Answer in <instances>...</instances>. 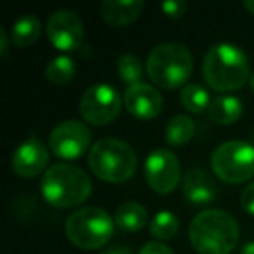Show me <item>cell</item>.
Returning <instances> with one entry per match:
<instances>
[{
  "label": "cell",
  "instance_id": "obj_1",
  "mask_svg": "<svg viewBox=\"0 0 254 254\" xmlns=\"http://www.w3.org/2000/svg\"><path fill=\"white\" fill-rule=\"evenodd\" d=\"M188 235L200 254H230L239 244V225L228 212L205 209L191 219Z\"/></svg>",
  "mask_w": 254,
  "mask_h": 254
},
{
  "label": "cell",
  "instance_id": "obj_2",
  "mask_svg": "<svg viewBox=\"0 0 254 254\" xmlns=\"http://www.w3.org/2000/svg\"><path fill=\"white\" fill-rule=\"evenodd\" d=\"M202 73L214 91H237L249 80V60L240 47L230 42H218L205 53Z\"/></svg>",
  "mask_w": 254,
  "mask_h": 254
},
{
  "label": "cell",
  "instance_id": "obj_3",
  "mask_svg": "<svg viewBox=\"0 0 254 254\" xmlns=\"http://www.w3.org/2000/svg\"><path fill=\"white\" fill-rule=\"evenodd\" d=\"M92 183L84 169L66 162H58L44 173L40 191L51 205L60 209L75 207L87 200Z\"/></svg>",
  "mask_w": 254,
  "mask_h": 254
},
{
  "label": "cell",
  "instance_id": "obj_4",
  "mask_svg": "<svg viewBox=\"0 0 254 254\" xmlns=\"http://www.w3.org/2000/svg\"><path fill=\"white\" fill-rule=\"evenodd\" d=\"M193 56L180 42H162L155 46L146 60V73L153 84L164 89H176L190 78ZM187 85V84H185Z\"/></svg>",
  "mask_w": 254,
  "mask_h": 254
},
{
  "label": "cell",
  "instance_id": "obj_5",
  "mask_svg": "<svg viewBox=\"0 0 254 254\" xmlns=\"http://www.w3.org/2000/svg\"><path fill=\"white\" fill-rule=\"evenodd\" d=\"M89 167L106 183H124L136 173L138 157L122 139L101 138L91 146Z\"/></svg>",
  "mask_w": 254,
  "mask_h": 254
},
{
  "label": "cell",
  "instance_id": "obj_6",
  "mask_svg": "<svg viewBox=\"0 0 254 254\" xmlns=\"http://www.w3.org/2000/svg\"><path fill=\"white\" fill-rule=\"evenodd\" d=\"M115 221L101 207H82L73 211L66 219L64 232L73 246L80 249H98L112 239Z\"/></svg>",
  "mask_w": 254,
  "mask_h": 254
},
{
  "label": "cell",
  "instance_id": "obj_7",
  "mask_svg": "<svg viewBox=\"0 0 254 254\" xmlns=\"http://www.w3.org/2000/svg\"><path fill=\"white\" fill-rule=\"evenodd\" d=\"M211 167L228 185H239L254 176V146L247 141H225L212 152Z\"/></svg>",
  "mask_w": 254,
  "mask_h": 254
},
{
  "label": "cell",
  "instance_id": "obj_8",
  "mask_svg": "<svg viewBox=\"0 0 254 254\" xmlns=\"http://www.w3.org/2000/svg\"><path fill=\"white\" fill-rule=\"evenodd\" d=\"M124 98L110 84H94L82 94L78 112L92 126H106L119 117Z\"/></svg>",
  "mask_w": 254,
  "mask_h": 254
},
{
  "label": "cell",
  "instance_id": "obj_9",
  "mask_svg": "<svg viewBox=\"0 0 254 254\" xmlns=\"http://www.w3.org/2000/svg\"><path fill=\"white\" fill-rule=\"evenodd\" d=\"M91 129L80 120H64L58 124L49 134V148L63 160L82 157L91 146Z\"/></svg>",
  "mask_w": 254,
  "mask_h": 254
},
{
  "label": "cell",
  "instance_id": "obj_10",
  "mask_svg": "<svg viewBox=\"0 0 254 254\" xmlns=\"http://www.w3.org/2000/svg\"><path fill=\"white\" fill-rule=\"evenodd\" d=\"M145 178L148 187L160 195L176 190L181 180V166L178 157L166 148L153 150L145 162Z\"/></svg>",
  "mask_w": 254,
  "mask_h": 254
},
{
  "label": "cell",
  "instance_id": "obj_11",
  "mask_svg": "<svg viewBox=\"0 0 254 254\" xmlns=\"http://www.w3.org/2000/svg\"><path fill=\"white\" fill-rule=\"evenodd\" d=\"M51 44L60 51H75L84 44L85 28L77 12L61 9L53 12L46 26Z\"/></svg>",
  "mask_w": 254,
  "mask_h": 254
},
{
  "label": "cell",
  "instance_id": "obj_12",
  "mask_svg": "<svg viewBox=\"0 0 254 254\" xmlns=\"http://www.w3.org/2000/svg\"><path fill=\"white\" fill-rule=\"evenodd\" d=\"M49 150L37 136H30L14 150L11 159V167L16 174L23 178H35L42 171H47Z\"/></svg>",
  "mask_w": 254,
  "mask_h": 254
},
{
  "label": "cell",
  "instance_id": "obj_13",
  "mask_svg": "<svg viewBox=\"0 0 254 254\" xmlns=\"http://www.w3.org/2000/svg\"><path fill=\"white\" fill-rule=\"evenodd\" d=\"M124 105L126 110L136 119H155L160 115L164 108V99L162 94L157 91L153 85L150 84H136L129 85L124 92Z\"/></svg>",
  "mask_w": 254,
  "mask_h": 254
},
{
  "label": "cell",
  "instance_id": "obj_14",
  "mask_svg": "<svg viewBox=\"0 0 254 254\" xmlns=\"http://www.w3.org/2000/svg\"><path fill=\"white\" fill-rule=\"evenodd\" d=\"M183 193L187 200L193 205H205L216 198V183L209 173L193 167L185 174Z\"/></svg>",
  "mask_w": 254,
  "mask_h": 254
},
{
  "label": "cell",
  "instance_id": "obj_15",
  "mask_svg": "<svg viewBox=\"0 0 254 254\" xmlns=\"http://www.w3.org/2000/svg\"><path fill=\"white\" fill-rule=\"evenodd\" d=\"M101 18L112 26H127L134 23L143 12L141 0H105L99 5Z\"/></svg>",
  "mask_w": 254,
  "mask_h": 254
},
{
  "label": "cell",
  "instance_id": "obj_16",
  "mask_svg": "<svg viewBox=\"0 0 254 254\" xmlns=\"http://www.w3.org/2000/svg\"><path fill=\"white\" fill-rule=\"evenodd\" d=\"M242 101L235 96H218L211 101L209 106V117L212 122L219 124V126H230V124L237 122L242 115Z\"/></svg>",
  "mask_w": 254,
  "mask_h": 254
},
{
  "label": "cell",
  "instance_id": "obj_17",
  "mask_svg": "<svg viewBox=\"0 0 254 254\" xmlns=\"http://www.w3.org/2000/svg\"><path fill=\"white\" fill-rule=\"evenodd\" d=\"M115 223L126 232H138L148 223V212L138 202H124L115 211Z\"/></svg>",
  "mask_w": 254,
  "mask_h": 254
},
{
  "label": "cell",
  "instance_id": "obj_18",
  "mask_svg": "<svg viewBox=\"0 0 254 254\" xmlns=\"http://www.w3.org/2000/svg\"><path fill=\"white\" fill-rule=\"evenodd\" d=\"M40 32H42V26L39 18L33 14H25L12 25L11 40L18 47H28L39 40Z\"/></svg>",
  "mask_w": 254,
  "mask_h": 254
},
{
  "label": "cell",
  "instance_id": "obj_19",
  "mask_svg": "<svg viewBox=\"0 0 254 254\" xmlns=\"http://www.w3.org/2000/svg\"><path fill=\"white\" fill-rule=\"evenodd\" d=\"M166 141L171 146L187 145L195 134V124L187 115H174L166 126Z\"/></svg>",
  "mask_w": 254,
  "mask_h": 254
},
{
  "label": "cell",
  "instance_id": "obj_20",
  "mask_svg": "<svg viewBox=\"0 0 254 254\" xmlns=\"http://www.w3.org/2000/svg\"><path fill=\"white\" fill-rule=\"evenodd\" d=\"M211 96H209V91L204 87V85L197 84H187L183 89H181V105L191 113H204L209 110L211 106Z\"/></svg>",
  "mask_w": 254,
  "mask_h": 254
},
{
  "label": "cell",
  "instance_id": "obj_21",
  "mask_svg": "<svg viewBox=\"0 0 254 254\" xmlns=\"http://www.w3.org/2000/svg\"><path fill=\"white\" fill-rule=\"evenodd\" d=\"M75 61L70 56H56L54 60H51V63L46 68V75L47 80L54 85H66L68 82L73 80L75 77Z\"/></svg>",
  "mask_w": 254,
  "mask_h": 254
},
{
  "label": "cell",
  "instance_id": "obj_22",
  "mask_svg": "<svg viewBox=\"0 0 254 254\" xmlns=\"http://www.w3.org/2000/svg\"><path fill=\"white\" fill-rule=\"evenodd\" d=\"M117 71H119L120 80H122L124 84H127V87H129V85L141 84L143 77H145V70H143L141 60L132 53H126L119 58Z\"/></svg>",
  "mask_w": 254,
  "mask_h": 254
},
{
  "label": "cell",
  "instance_id": "obj_23",
  "mask_svg": "<svg viewBox=\"0 0 254 254\" xmlns=\"http://www.w3.org/2000/svg\"><path fill=\"white\" fill-rule=\"evenodd\" d=\"M180 230V219L171 211H160L155 214L153 221L150 223V233L157 240H167L173 239Z\"/></svg>",
  "mask_w": 254,
  "mask_h": 254
},
{
  "label": "cell",
  "instance_id": "obj_24",
  "mask_svg": "<svg viewBox=\"0 0 254 254\" xmlns=\"http://www.w3.org/2000/svg\"><path fill=\"white\" fill-rule=\"evenodd\" d=\"M187 2L185 0H166L162 4V11L167 18H173V19H178L181 16H185L187 12Z\"/></svg>",
  "mask_w": 254,
  "mask_h": 254
},
{
  "label": "cell",
  "instance_id": "obj_25",
  "mask_svg": "<svg viewBox=\"0 0 254 254\" xmlns=\"http://www.w3.org/2000/svg\"><path fill=\"white\" fill-rule=\"evenodd\" d=\"M240 204H242L244 211L254 216V183L247 185L244 188L242 195H240Z\"/></svg>",
  "mask_w": 254,
  "mask_h": 254
},
{
  "label": "cell",
  "instance_id": "obj_26",
  "mask_svg": "<svg viewBox=\"0 0 254 254\" xmlns=\"http://www.w3.org/2000/svg\"><path fill=\"white\" fill-rule=\"evenodd\" d=\"M139 254H173V251L162 242H157V240H152V242L145 244L139 251Z\"/></svg>",
  "mask_w": 254,
  "mask_h": 254
},
{
  "label": "cell",
  "instance_id": "obj_27",
  "mask_svg": "<svg viewBox=\"0 0 254 254\" xmlns=\"http://www.w3.org/2000/svg\"><path fill=\"white\" fill-rule=\"evenodd\" d=\"M7 35H5L4 26H0V56H5L7 54Z\"/></svg>",
  "mask_w": 254,
  "mask_h": 254
},
{
  "label": "cell",
  "instance_id": "obj_28",
  "mask_svg": "<svg viewBox=\"0 0 254 254\" xmlns=\"http://www.w3.org/2000/svg\"><path fill=\"white\" fill-rule=\"evenodd\" d=\"M103 254H132L131 251L127 249V247H120V246H115V247H112V249H108V251H105Z\"/></svg>",
  "mask_w": 254,
  "mask_h": 254
},
{
  "label": "cell",
  "instance_id": "obj_29",
  "mask_svg": "<svg viewBox=\"0 0 254 254\" xmlns=\"http://www.w3.org/2000/svg\"><path fill=\"white\" fill-rule=\"evenodd\" d=\"M242 254H254V242H247L242 247Z\"/></svg>",
  "mask_w": 254,
  "mask_h": 254
},
{
  "label": "cell",
  "instance_id": "obj_30",
  "mask_svg": "<svg viewBox=\"0 0 254 254\" xmlns=\"http://www.w3.org/2000/svg\"><path fill=\"white\" fill-rule=\"evenodd\" d=\"M244 7H246L251 14H254V0H246V2H244Z\"/></svg>",
  "mask_w": 254,
  "mask_h": 254
},
{
  "label": "cell",
  "instance_id": "obj_31",
  "mask_svg": "<svg viewBox=\"0 0 254 254\" xmlns=\"http://www.w3.org/2000/svg\"><path fill=\"white\" fill-rule=\"evenodd\" d=\"M249 84H251V89H253V92H254V73L251 75V78H249Z\"/></svg>",
  "mask_w": 254,
  "mask_h": 254
}]
</instances>
